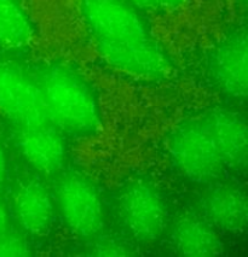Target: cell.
I'll list each match as a JSON object with an SVG mask.
<instances>
[{"label": "cell", "mask_w": 248, "mask_h": 257, "mask_svg": "<svg viewBox=\"0 0 248 257\" xmlns=\"http://www.w3.org/2000/svg\"><path fill=\"white\" fill-rule=\"evenodd\" d=\"M142 13H166L184 4L185 0H130Z\"/></svg>", "instance_id": "cell-16"}, {"label": "cell", "mask_w": 248, "mask_h": 257, "mask_svg": "<svg viewBox=\"0 0 248 257\" xmlns=\"http://www.w3.org/2000/svg\"><path fill=\"white\" fill-rule=\"evenodd\" d=\"M28 235L19 227L14 228L0 239V256H26L32 253Z\"/></svg>", "instance_id": "cell-14"}, {"label": "cell", "mask_w": 248, "mask_h": 257, "mask_svg": "<svg viewBox=\"0 0 248 257\" xmlns=\"http://www.w3.org/2000/svg\"><path fill=\"white\" fill-rule=\"evenodd\" d=\"M170 247L176 255L214 256L224 252L222 234L201 214H184L170 229Z\"/></svg>", "instance_id": "cell-11"}, {"label": "cell", "mask_w": 248, "mask_h": 257, "mask_svg": "<svg viewBox=\"0 0 248 257\" xmlns=\"http://www.w3.org/2000/svg\"><path fill=\"white\" fill-rule=\"evenodd\" d=\"M0 117L13 132L50 122L33 67L0 61Z\"/></svg>", "instance_id": "cell-5"}, {"label": "cell", "mask_w": 248, "mask_h": 257, "mask_svg": "<svg viewBox=\"0 0 248 257\" xmlns=\"http://www.w3.org/2000/svg\"><path fill=\"white\" fill-rule=\"evenodd\" d=\"M57 175L51 190L57 216L75 237H97L104 226V204L101 193L79 173L62 170Z\"/></svg>", "instance_id": "cell-6"}, {"label": "cell", "mask_w": 248, "mask_h": 257, "mask_svg": "<svg viewBox=\"0 0 248 257\" xmlns=\"http://www.w3.org/2000/svg\"><path fill=\"white\" fill-rule=\"evenodd\" d=\"M80 10L96 52L110 68L146 82L169 75L165 51L130 0H81Z\"/></svg>", "instance_id": "cell-1"}, {"label": "cell", "mask_w": 248, "mask_h": 257, "mask_svg": "<svg viewBox=\"0 0 248 257\" xmlns=\"http://www.w3.org/2000/svg\"><path fill=\"white\" fill-rule=\"evenodd\" d=\"M95 243L92 244V253L100 256H118L132 255L133 250L126 240H120L118 238L95 237Z\"/></svg>", "instance_id": "cell-15"}, {"label": "cell", "mask_w": 248, "mask_h": 257, "mask_svg": "<svg viewBox=\"0 0 248 257\" xmlns=\"http://www.w3.org/2000/svg\"><path fill=\"white\" fill-rule=\"evenodd\" d=\"M201 215L220 233L241 234L247 228V199L243 187L228 176L205 184Z\"/></svg>", "instance_id": "cell-10"}, {"label": "cell", "mask_w": 248, "mask_h": 257, "mask_svg": "<svg viewBox=\"0 0 248 257\" xmlns=\"http://www.w3.org/2000/svg\"><path fill=\"white\" fill-rule=\"evenodd\" d=\"M33 35L32 20L19 0H0V49H22Z\"/></svg>", "instance_id": "cell-13"}, {"label": "cell", "mask_w": 248, "mask_h": 257, "mask_svg": "<svg viewBox=\"0 0 248 257\" xmlns=\"http://www.w3.org/2000/svg\"><path fill=\"white\" fill-rule=\"evenodd\" d=\"M8 202L14 222L28 237L43 238L52 231L57 219L55 202L40 180H20Z\"/></svg>", "instance_id": "cell-7"}, {"label": "cell", "mask_w": 248, "mask_h": 257, "mask_svg": "<svg viewBox=\"0 0 248 257\" xmlns=\"http://www.w3.org/2000/svg\"><path fill=\"white\" fill-rule=\"evenodd\" d=\"M14 140L21 156L37 174L52 176L63 170L67 136L51 122L14 131Z\"/></svg>", "instance_id": "cell-9"}, {"label": "cell", "mask_w": 248, "mask_h": 257, "mask_svg": "<svg viewBox=\"0 0 248 257\" xmlns=\"http://www.w3.org/2000/svg\"><path fill=\"white\" fill-rule=\"evenodd\" d=\"M231 173L246 168L247 123L243 113L229 106L206 110Z\"/></svg>", "instance_id": "cell-12"}, {"label": "cell", "mask_w": 248, "mask_h": 257, "mask_svg": "<svg viewBox=\"0 0 248 257\" xmlns=\"http://www.w3.org/2000/svg\"><path fill=\"white\" fill-rule=\"evenodd\" d=\"M50 122L64 136L88 138L100 130L102 109L97 92L79 70L51 62L33 67Z\"/></svg>", "instance_id": "cell-2"}, {"label": "cell", "mask_w": 248, "mask_h": 257, "mask_svg": "<svg viewBox=\"0 0 248 257\" xmlns=\"http://www.w3.org/2000/svg\"><path fill=\"white\" fill-rule=\"evenodd\" d=\"M166 151L176 170L197 184L231 173L206 111L179 122L167 137Z\"/></svg>", "instance_id": "cell-3"}, {"label": "cell", "mask_w": 248, "mask_h": 257, "mask_svg": "<svg viewBox=\"0 0 248 257\" xmlns=\"http://www.w3.org/2000/svg\"><path fill=\"white\" fill-rule=\"evenodd\" d=\"M210 82L220 93L236 101L247 95L246 33L235 32L217 45L207 62Z\"/></svg>", "instance_id": "cell-8"}, {"label": "cell", "mask_w": 248, "mask_h": 257, "mask_svg": "<svg viewBox=\"0 0 248 257\" xmlns=\"http://www.w3.org/2000/svg\"><path fill=\"white\" fill-rule=\"evenodd\" d=\"M114 207L122 228L134 243H154L169 227L167 199L148 181L132 180L125 184L116 193Z\"/></svg>", "instance_id": "cell-4"}, {"label": "cell", "mask_w": 248, "mask_h": 257, "mask_svg": "<svg viewBox=\"0 0 248 257\" xmlns=\"http://www.w3.org/2000/svg\"><path fill=\"white\" fill-rule=\"evenodd\" d=\"M16 227L14 226V219L8 199H5L3 193H0V239Z\"/></svg>", "instance_id": "cell-17"}, {"label": "cell", "mask_w": 248, "mask_h": 257, "mask_svg": "<svg viewBox=\"0 0 248 257\" xmlns=\"http://www.w3.org/2000/svg\"><path fill=\"white\" fill-rule=\"evenodd\" d=\"M9 179V160L5 146L0 140V193L5 190Z\"/></svg>", "instance_id": "cell-18"}]
</instances>
